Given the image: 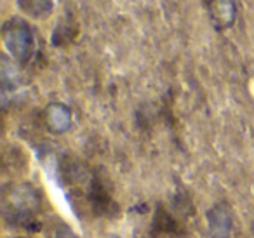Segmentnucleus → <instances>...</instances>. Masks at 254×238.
Here are the masks:
<instances>
[{"label": "nucleus", "mask_w": 254, "mask_h": 238, "mask_svg": "<svg viewBox=\"0 0 254 238\" xmlns=\"http://www.w3.org/2000/svg\"><path fill=\"white\" fill-rule=\"evenodd\" d=\"M44 122L53 134H63L71 127V110L63 103H51L44 112Z\"/></svg>", "instance_id": "obj_7"}, {"label": "nucleus", "mask_w": 254, "mask_h": 238, "mask_svg": "<svg viewBox=\"0 0 254 238\" xmlns=\"http://www.w3.org/2000/svg\"><path fill=\"white\" fill-rule=\"evenodd\" d=\"M87 198L89 203L92 207V212L96 216H106L112 217L113 214H117V203L112 198V193H110L106 182L99 178L98 174H94L91 178L89 182V189H87Z\"/></svg>", "instance_id": "obj_3"}, {"label": "nucleus", "mask_w": 254, "mask_h": 238, "mask_svg": "<svg viewBox=\"0 0 254 238\" xmlns=\"http://www.w3.org/2000/svg\"><path fill=\"white\" fill-rule=\"evenodd\" d=\"M207 231L211 238H232L233 212L228 203L218 202L207 210Z\"/></svg>", "instance_id": "obj_4"}, {"label": "nucleus", "mask_w": 254, "mask_h": 238, "mask_svg": "<svg viewBox=\"0 0 254 238\" xmlns=\"http://www.w3.org/2000/svg\"><path fill=\"white\" fill-rule=\"evenodd\" d=\"M18 5L33 19H47L54 11V0H18Z\"/></svg>", "instance_id": "obj_8"}, {"label": "nucleus", "mask_w": 254, "mask_h": 238, "mask_svg": "<svg viewBox=\"0 0 254 238\" xmlns=\"http://www.w3.org/2000/svg\"><path fill=\"white\" fill-rule=\"evenodd\" d=\"M211 19L219 30L230 28L237 18L235 0H205Z\"/></svg>", "instance_id": "obj_6"}, {"label": "nucleus", "mask_w": 254, "mask_h": 238, "mask_svg": "<svg viewBox=\"0 0 254 238\" xmlns=\"http://www.w3.org/2000/svg\"><path fill=\"white\" fill-rule=\"evenodd\" d=\"M40 203H42V196L32 184H16L4 191L2 196V210L5 219L14 226H21L32 231H37V228L40 226L37 223Z\"/></svg>", "instance_id": "obj_1"}, {"label": "nucleus", "mask_w": 254, "mask_h": 238, "mask_svg": "<svg viewBox=\"0 0 254 238\" xmlns=\"http://www.w3.org/2000/svg\"><path fill=\"white\" fill-rule=\"evenodd\" d=\"M2 42L12 61L25 66L30 63L35 53V37L33 30L25 19L11 18L2 26Z\"/></svg>", "instance_id": "obj_2"}, {"label": "nucleus", "mask_w": 254, "mask_h": 238, "mask_svg": "<svg viewBox=\"0 0 254 238\" xmlns=\"http://www.w3.org/2000/svg\"><path fill=\"white\" fill-rule=\"evenodd\" d=\"M251 233H253V237H254V223H253V226H251Z\"/></svg>", "instance_id": "obj_9"}, {"label": "nucleus", "mask_w": 254, "mask_h": 238, "mask_svg": "<svg viewBox=\"0 0 254 238\" xmlns=\"http://www.w3.org/2000/svg\"><path fill=\"white\" fill-rule=\"evenodd\" d=\"M152 233L155 235H166V237H173V238H181L187 235L183 224L176 219L171 212H167V209L159 203L153 214V221H152Z\"/></svg>", "instance_id": "obj_5"}]
</instances>
